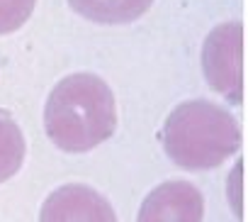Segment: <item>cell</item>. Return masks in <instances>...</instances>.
<instances>
[{
    "instance_id": "cell-1",
    "label": "cell",
    "mask_w": 248,
    "mask_h": 222,
    "mask_svg": "<svg viewBox=\"0 0 248 222\" xmlns=\"http://www.w3.org/2000/svg\"><path fill=\"white\" fill-rule=\"evenodd\" d=\"M44 130L66 154H85L105 144L117 130V100L109 83L93 71L63 76L46 95Z\"/></svg>"
},
{
    "instance_id": "cell-2",
    "label": "cell",
    "mask_w": 248,
    "mask_h": 222,
    "mask_svg": "<svg viewBox=\"0 0 248 222\" xmlns=\"http://www.w3.org/2000/svg\"><path fill=\"white\" fill-rule=\"evenodd\" d=\"M241 125L224 105L192 98L175 105L161 130L166 156L183 171H209L241 149Z\"/></svg>"
},
{
    "instance_id": "cell-3",
    "label": "cell",
    "mask_w": 248,
    "mask_h": 222,
    "mask_svg": "<svg viewBox=\"0 0 248 222\" xmlns=\"http://www.w3.org/2000/svg\"><path fill=\"white\" fill-rule=\"evenodd\" d=\"M202 76L231 105L243 102V22L229 20L217 25L202 42Z\"/></svg>"
},
{
    "instance_id": "cell-4",
    "label": "cell",
    "mask_w": 248,
    "mask_h": 222,
    "mask_svg": "<svg viewBox=\"0 0 248 222\" xmlns=\"http://www.w3.org/2000/svg\"><path fill=\"white\" fill-rule=\"evenodd\" d=\"M39 222H119L112 203L85 183H66L46 195Z\"/></svg>"
},
{
    "instance_id": "cell-5",
    "label": "cell",
    "mask_w": 248,
    "mask_h": 222,
    "mask_svg": "<svg viewBox=\"0 0 248 222\" xmlns=\"http://www.w3.org/2000/svg\"><path fill=\"white\" fill-rule=\"evenodd\" d=\"M204 198L190 181L175 178L156 186L141 203L137 222H202Z\"/></svg>"
},
{
    "instance_id": "cell-6",
    "label": "cell",
    "mask_w": 248,
    "mask_h": 222,
    "mask_svg": "<svg viewBox=\"0 0 248 222\" xmlns=\"http://www.w3.org/2000/svg\"><path fill=\"white\" fill-rule=\"evenodd\" d=\"M156 0H68V8L95 25H132L141 20Z\"/></svg>"
},
{
    "instance_id": "cell-7",
    "label": "cell",
    "mask_w": 248,
    "mask_h": 222,
    "mask_svg": "<svg viewBox=\"0 0 248 222\" xmlns=\"http://www.w3.org/2000/svg\"><path fill=\"white\" fill-rule=\"evenodd\" d=\"M27 142L8 110L0 107V183L10 181L25 164Z\"/></svg>"
},
{
    "instance_id": "cell-8",
    "label": "cell",
    "mask_w": 248,
    "mask_h": 222,
    "mask_svg": "<svg viewBox=\"0 0 248 222\" xmlns=\"http://www.w3.org/2000/svg\"><path fill=\"white\" fill-rule=\"evenodd\" d=\"M37 0H0V37L17 32L34 13Z\"/></svg>"
},
{
    "instance_id": "cell-9",
    "label": "cell",
    "mask_w": 248,
    "mask_h": 222,
    "mask_svg": "<svg viewBox=\"0 0 248 222\" xmlns=\"http://www.w3.org/2000/svg\"><path fill=\"white\" fill-rule=\"evenodd\" d=\"M241 178H243V161L238 159L231 176H229V181H226V195H229L231 210L238 220L243 217V183H241Z\"/></svg>"
}]
</instances>
